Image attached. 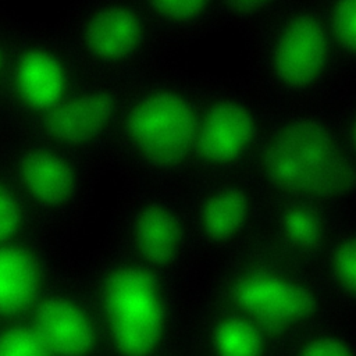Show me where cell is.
I'll return each instance as SVG.
<instances>
[{
    "label": "cell",
    "instance_id": "17",
    "mask_svg": "<svg viewBox=\"0 0 356 356\" xmlns=\"http://www.w3.org/2000/svg\"><path fill=\"white\" fill-rule=\"evenodd\" d=\"M156 299L153 280L138 270L114 274L107 285V303L114 314Z\"/></svg>",
    "mask_w": 356,
    "mask_h": 356
},
{
    "label": "cell",
    "instance_id": "23",
    "mask_svg": "<svg viewBox=\"0 0 356 356\" xmlns=\"http://www.w3.org/2000/svg\"><path fill=\"white\" fill-rule=\"evenodd\" d=\"M18 18V15L11 14L0 6V79L8 61Z\"/></svg>",
    "mask_w": 356,
    "mask_h": 356
},
{
    "label": "cell",
    "instance_id": "2",
    "mask_svg": "<svg viewBox=\"0 0 356 356\" xmlns=\"http://www.w3.org/2000/svg\"><path fill=\"white\" fill-rule=\"evenodd\" d=\"M199 72L167 58L131 78L113 129L145 161L168 167L193 152Z\"/></svg>",
    "mask_w": 356,
    "mask_h": 356
},
{
    "label": "cell",
    "instance_id": "11",
    "mask_svg": "<svg viewBox=\"0 0 356 356\" xmlns=\"http://www.w3.org/2000/svg\"><path fill=\"white\" fill-rule=\"evenodd\" d=\"M172 50L193 44L217 28V0H135Z\"/></svg>",
    "mask_w": 356,
    "mask_h": 356
},
{
    "label": "cell",
    "instance_id": "8",
    "mask_svg": "<svg viewBox=\"0 0 356 356\" xmlns=\"http://www.w3.org/2000/svg\"><path fill=\"white\" fill-rule=\"evenodd\" d=\"M70 153L26 136H6L1 145L3 159L38 218L74 197L76 171Z\"/></svg>",
    "mask_w": 356,
    "mask_h": 356
},
{
    "label": "cell",
    "instance_id": "4",
    "mask_svg": "<svg viewBox=\"0 0 356 356\" xmlns=\"http://www.w3.org/2000/svg\"><path fill=\"white\" fill-rule=\"evenodd\" d=\"M263 138L264 170L280 185L318 195L352 186V154L339 143L325 106H271Z\"/></svg>",
    "mask_w": 356,
    "mask_h": 356
},
{
    "label": "cell",
    "instance_id": "22",
    "mask_svg": "<svg viewBox=\"0 0 356 356\" xmlns=\"http://www.w3.org/2000/svg\"><path fill=\"white\" fill-rule=\"evenodd\" d=\"M285 229L292 241L300 245H312L320 235L318 221L305 210H292L285 217Z\"/></svg>",
    "mask_w": 356,
    "mask_h": 356
},
{
    "label": "cell",
    "instance_id": "24",
    "mask_svg": "<svg viewBox=\"0 0 356 356\" xmlns=\"http://www.w3.org/2000/svg\"><path fill=\"white\" fill-rule=\"evenodd\" d=\"M335 266L343 284L353 288L356 278V250L353 243H346L339 249L335 257Z\"/></svg>",
    "mask_w": 356,
    "mask_h": 356
},
{
    "label": "cell",
    "instance_id": "5",
    "mask_svg": "<svg viewBox=\"0 0 356 356\" xmlns=\"http://www.w3.org/2000/svg\"><path fill=\"white\" fill-rule=\"evenodd\" d=\"M83 79L56 25L19 17L0 79L6 136L50 111Z\"/></svg>",
    "mask_w": 356,
    "mask_h": 356
},
{
    "label": "cell",
    "instance_id": "7",
    "mask_svg": "<svg viewBox=\"0 0 356 356\" xmlns=\"http://www.w3.org/2000/svg\"><path fill=\"white\" fill-rule=\"evenodd\" d=\"M129 79L85 78L50 111L7 136H26L65 150L113 134Z\"/></svg>",
    "mask_w": 356,
    "mask_h": 356
},
{
    "label": "cell",
    "instance_id": "13",
    "mask_svg": "<svg viewBox=\"0 0 356 356\" xmlns=\"http://www.w3.org/2000/svg\"><path fill=\"white\" fill-rule=\"evenodd\" d=\"M163 316L157 299L114 314V337L124 355L143 356L157 343Z\"/></svg>",
    "mask_w": 356,
    "mask_h": 356
},
{
    "label": "cell",
    "instance_id": "12",
    "mask_svg": "<svg viewBox=\"0 0 356 356\" xmlns=\"http://www.w3.org/2000/svg\"><path fill=\"white\" fill-rule=\"evenodd\" d=\"M235 298L249 312L278 320L306 317L314 307V299L306 289L270 277L245 280L238 285Z\"/></svg>",
    "mask_w": 356,
    "mask_h": 356
},
{
    "label": "cell",
    "instance_id": "18",
    "mask_svg": "<svg viewBox=\"0 0 356 356\" xmlns=\"http://www.w3.org/2000/svg\"><path fill=\"white\" fill-rule=\"evenodd\" d=\"M248 202L242 192L231 189L216 195L204 210L206 231L214 238L231 235L243 221Z\"/></svg>",
    "mask_w": 356,
    "mask_h": 356
},
{
    "label": "cell",
    "instance_id": "15",
    "mask_svg": "<svg viewBox=\"0 0 356 356\" xmlns=\"http://www.w3.org/2000/svg\"><path fill=\"white\" fill-rule=\"evenodd\" d=\"M327 33L348 82L356 83V0H317Z\"/></svg>",
    "mask_w": 356,
    "mask_h": 356
},
{
    "label": "cell",
    "instance_id": "3",
    "mask_svg": "<svg viewBox=\"0 0 356 356\" xmlns=\"http://www.w3.org/2000/svg\"><path fill=\"white\" fill-rule=\"evenodd\" d=\"M56 28L83 78L131 79L171 51L135 0H72Z\"/></svg>",
    "mask_w": 356,
    "mask_h": 356
},
{
    "label": "cell",
    "instance_id": "26",
    "mask_svg": "<svg viewBox=\"0 0 356 356\" xmlns=\"http://www.w3.org/2000/svg\"><path fill=\"white\" fill-rule=\"evenodd\" d=\"M4 139H6V127H4V121H3L1 114H0V146L4 142Z\"/></svg>",
    "mask_w": 356,
    "mask_h": 356
},
{
    "label": "cell",
    "instance_id": "19",
    "mask_svg": "<svg viewBox=\"0 0 356 356\" xmlns=\"http://www.w3.org/2000/svg\"><path fill=\"white\" fill-rule=\"evenodd\" d=\"M288 0H217V28L242 33L259 24Z\"/></svg>",
    "mask_w": 356,
    "mask_h": 356
},
{
    "label": "cell",
    "instance_id": "6",
    "mask_svg": "<svg viewBox=\"0 0 356 356\" xmlns=\"http://www.w3.org/2000/svg\"><path fill=\"white\" fill-rule=\"evenodd\" d=\"M199 82L193 152L214 164L235 161L263 138L271 104L245 75L199 72Z\"/></svg>",
    "mask_w": 356,
    "mask_h": 356
},
{
    "label": "cell",
    "instance_id": "25",
    "mask_svg": "<svg viewBox=\"0 0 356 356\" xmlns=\"http://www.w3.org/2000/svg\"><path fill=\"white\" fill-rule=\"evenodd\" d=\"M300 356H352L348 346L335 339H320L307 345Z\"/></svg>",
    "mask_w": 356,
    "mask_h": 356
},
{
    "label": "cell",
    "instance_id": "16",
    "mask_svg": "<svg viewBox=\"0 0 356 356\" xmlns=\"http://www.w3.org/2000/svg\"><path fill=\"white\" fill-rule=\"evenodd\" d=\"M138 239L143 254L154 263L168 261L178 246V227L164 209L149 207L138 221Z\"/></svg>",
    "mask_w": 356,
    "mask_h": 356
},
{
    "label": "cell",
    "instance_id": "1",
    "mask_svg": "<svg viewBox=\"0 0 356 356\" xmlns=\"http://www.w3.org/2000/svg\"><path fill=\"white\" fill-rule=\"evenodd\" d=\"M245 35L246 78L271 106H327L348 82L317 0H288Z\"/></svg>",
    "mask_w": 356,
    "mask_h": 356
},
{
    "label": "cell",
    "instance_id": "20",
    "mask_svg": "<svg viewBox=\"0 0 356 356\" xmlns=\"http://www.w3.org/2000/svg\"><path fill=\"white\" fill-rule=\"evenodd\" d=\"M0 356H53L29 318L0 325Z\"/></svg>",
    "mask_w": 356,
    "mask_h": 356
},
{
    "label": "cell",
    "instance_id": "14",
    "mask_svg": "<svg viewBox=\"0 0 356 356\" xmlns=\"http://www.w3.org/2000/svg\"><path fill=\"white\" fill-rule=\"evenodd\" d=\"M38 222L39 218L6 164L0 146V245L36 238Z\"/></svg>",
    "mask_w": 356,
    "mask_h": 356
},
{
    "label": "cell",
    "instance_id": "10",
    "mask_svg": "<svg viewBox=\"0 0 356 356\" xmlns=\"http://www.w3.org/2000/svg\"><path fill=\"white\" fill-rule=\"evenodd\" d=\"M28 318L53 356H85L92 348L93 332L89 321L64 295L44 292Z\"/></svg>",
    "mask_w": 356,
    "mask_h": 356
},
{
    "label": "cell",
    "instance_id": "9",
    "mask_svg": "<svg viewBox=\"0 0 356 356\" xmlns=\"http://www.w3.org/2000/svg\"><path fill=\"white\" fill-rule=\"evenodd\" d=\"M44 293L36 238L0 245V325L25 320Z\"/></svg>",
    "mask_w": 356,
    "mask_h": 356
},
{
    "label": "cell",
    "instance_id": "21",
    "mask_svg": "<svg viewBox=\"0 0 356 356\" xmlns=\"http://www.w3.org/2000/svg\"><path fill=\"white\" fill-rule=\"evenodd\" d=\"M216 341L221 356H257L260 352L259 334L238 318L224 321L217 330Z\"/></svg>",
    "mask_w": 356,
    "mask_h": 356
}]
</instances>
